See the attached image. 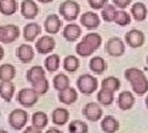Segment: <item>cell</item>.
Returning <instances> with one entry per match:
<instances>
[{
  "label": "cell",
  "instance_id": "obj_1",
  "mask_svg": "<svg viewBox=\"0 0 148 133\" xmlns=\"http://www.w3.org/2000/svg\"><path fill=\"white\" fill-rule=\"evenodd\" d=\"M125 78L131 84L132 91L138 96H142L148 93V78L146 76L145 72L138 68H127L125 70Z\"/></svg>",
  "mask_w": 148,
  "mask_h": 133
},
{
  "label": "cell",
  "instance_id": "obj_2",
  "mask_svg": "<svg viewBox=\"0 0 148 133\" xmlns=\"http://www.w3.org/2000/svg\"><path fill=\"white\" fill-rule=\"evenodd\" d=\"M58 12L66 21L73 22L79 17L80 5H79V3L74 1V0H64L63 3H61V5H59Z\"/></svg>",
  "mask_w": 148,
  "mask_h": 133
},
{
  "label": "cell",
  "instance_id": "obj_3",
  "mask_svg": "<svg viewBox=\"0 0 148 133\" xmlns=\"http://www.w3.org/2000/svg\"><path fill=\"white\" fill-rule=\"evenodd\" d=\"M77 88L83 95H91L99 88V81L96 76L91 74H82L77 79Z\"/></svg>",
  "mask_w": 148,
  "mask_h": 133
},
{
  "label": "cell",
  "instance_id": "obj_4",
  "mask_svg": "<svg viewBox=\"0 0 148 133\" xmlns=\"http://www.w3.org/2000/svg\"><path fill=\"white\" fill-rule=\"evenodd\" d=\"M40 94L32 88H24L17 93V102L24 107H32L38 102Z\"/></svg>",
  "mask_w": 148,
  "mask_h": 133
},
{
  "label": "cell",
  "instance_id": "obj_5",
  "mask_svg": "<svg viewBox=\"0 0 148 133\" xmlns=\"http://www.w3.org/2000/svg\"><path fill=\"white\" fill-rule=\"evenodd\" d=\"M27 120H29V115L22 108H15L14 111L9 113V117H8L9 125L15 131H21L26 126Z\"/></svg>",
  "mask_w": 148,
  "mask_h": 133
},
{
  "label": "cell",
  "instance_id": "obj_6",
  "mask_svg": "<svg viewBox=\"0 0 148 133\" xmlns=\"http://www.w3.org/2000/svg\"><path fill=\"white\" fill-rule=\"evenodd\" d=\"M105 51L111 57H121L126 52V44L125 41H122L120 37H111L108 40L105 44Z\"/></svg>",
  "mask_w": 148,
  "mask_h": 133
},
{
  "label": "cell",
  "instance_id": "obj_7",
  "mask_svg": "<svg viewBox=\"0 0 148 133\" xmlns=\"http://www.w3.org/2000/svg\"><path fill=\"white\" fill-rule=\"evenodd\" d=\"M20 37V29L14 24L0 25V42L12 43Z\"/></svg>",
  "mask_w": 148,
  "mask_h": 133
},
{
  "label": "cell",
  "instance_id": "obj_8",
  "mask_svg": "<svg viewBox=\"0 0 148 133\" xmlns=\"http://www.w3.org/2000/svg\"><path fill=\"white\" fill-rule=\"evenodd\" d=\"M125 42L131 48H140L146 42V36L141 30L133 29L131 31L126 32V35H125Z\"/></svg>",
  "mask_w": 148,
  "mask_h": 133
},
{
  "label": "cell",
  "instance_id": "obj_9",
  "mask_svg": "<svg viewBox=\"0 0 148 133\" xmlns=\"http://www.w3.org/2000/svg\"><path fill=\"white\" fill-rule=\"evenodd\" d=\"M36 51L40 54H49L56 48V40L51 35H45L36 41L35 43Z\"/></svg>",
  "mask_w": 148,
  "mask_h": 133
},
{
  "label": "cell",
  "instance_id": "obj_10",
  "mask_svg": "<svg viewBox=\"0 0 148 133\" xmlns=\"http://www.w3.org/2000/svg\"><path fill=\"white\" fill-rule=\"evenodd\" d=\"M20 12L24 19L26 20H34L38 16L40 8L37 3L34 0H24L20 5Z\"/></svg>",
  "mask_w": 148,
  "mask_h": 133
},
{
  "label": "cell",
  "instance_id": "obj_11",
  "mask_svg": "<svg viewBox=\"0 0 148 133\" xmlns=\"http://www.w3.org/2000/svg\"><path fill=\"white\" fill-rule=\"evenodd\" d=\"M103 108L99 106L98 102H88L84 107H83V115L88 121L96 122L103 117Z\"/></svg>",
  "mask_w": 148,
  "mask_h": 133
},
{
  "label": "cell",
  "instance_id": "obj_12",
  "mask_svg": "<svg viewBox=\"0 0 148 133\" xmlns=\"http://www.w3.org/2000/svg\"><path fill=\"white\" fill-rule=\"evenodd\" d=\"M80 25L84 26L88 30H95L98 29L101 24V19L99 17V15L94 11H86L84 14L80 15Z\"/></svg>",
  "mask_w": 148,
  "mask_h": 133
},
{
  "label": "cell",
  "instance_id": "obj_13",
  "mask_svg": "<svg viewBox=\"0 0 148 133\" xmlns=\"http://www.w3.org/2000/svg\"><path fill=\"white\" fill-rule=\"evenodd\" d=\"M62 26H63V22L59 19V16L57 14H51L45 20V31L47 32L48 35L58 33L59 30L62 29Z\"/></svg>",
  "mask_w": 148,
  "mask_h": 133
},
{
  "label": "cell",
  "instance_id": "obj_14",
  "mask_svg": "<svg viewBox=\"0 0 148 133\" xmlns=\"http://www.w3.org/2000/svg\"><path fill=\"white\" fill-rule=\"evenodd\" d=\"M16 57L18 58V61L24 64L30 63L35 57V49L31 44L22 43L17 47L16 49Z\"/></svg>",
  "mask_w": 148,
  "mask_h": 133
},
{
  "label": "cell",
  "instance_id": "obj_15",
  "mask_svg": "<svg viewBox=\"0 0 148 133\" xmlns=\"http://www.w3.org/2000/svg\"><path fill=\"white\" fill-rule=\"evenodd\" d=\"M42 29H41L40 24L37 22H30V24L25 25L24 30H22V36H24L25 41L27 42H35L37 37L41 35Z\"/></svg>",
  "mask_w": 148,
  "mask_h": 133
},
{
  "label": "cell",
  "instance_id": "obj_16",
  "mask_svg": "<svg viewBox=\"0 0 148 133\" xmlns=\"http://www.w3.org/2000/svg\"><path fill=\"white\" fill-rule=\"evenodd\" d=\"M135 96L131 91H122V93L119 94V98H117V107L122 111H128L133 107L135 105Z\"/></svg>",
  "mask_w": 148,
  "mask_h": 133
},
{
  "label": "cell",
  "instance_id": "obj_17",
  "mask_svg": "<svg viewBox=\"0 0 148 133\" xmlns=\"http://www.w3.org/2000/svg\"><path fill=\"white\" fill-rule=\"evenodd\" d=\"M62 35H63L64 40H67L68 42H75V41L79 40V37L82 36V29H80L79 25L74 24V22H71V24H68L63 29Z\"/></svg>",
  "mask_w": 148,
  "mask_h": 133
},
{
  "label": "cell",
  "instance_id": "obj_18",
  "mask_svg": "<svg viewBox=\"0 0 148 133\" xmlns=\"http://www.w3.org/2000/svg\"><path fill=\"white\" fill-rule=\"evenodd\" d=\"M69 116H71V113H69L67 108L57 107L52 111L51 120H52V122L56 126H64V125H67V122L69 121Z\"/></svg>",
  "mask_w": 148,
  "mask_h": 133
},
{
  "label": "cell",
  "instance_id": "obj_19",
  "mask_svg": "<svg viewBox=\"0 0 148 133\" xmlns=\"http://www.w3.org/2000/svg\"><path fill=\"white\" fill-rule=\"evenodd\" d=\"M130 14L131 16L138 22H142L147 19L148 16V10H147V6L145 5L141 1H137L135 4H132L131 6V10H130Z\"/></svg>",
  "mask_w": 148,
  "mask_h": 133
},
{
  "label": "cell",
  "instance_id": "obj_20",
  "mask_svg": "<svg viewBox=\"0 0 148 133\" xmlns=\"http://www.w3.org/2000/svg\"><path fill=\"white\" fill-rule=\"evenodd\" d=\"M58 100L64 105H73L78 100V91L69 86L66 90L58 91Z\"/></svg>",
  "mask_w": 148,
  "mask_h": 133
},
{
  "label": "cell",
  "instance_id": "obj_21",
  "mask_svg": "<svg viewBox=\"0 0 148 133\" xmlns=\"http://www.w3.org/2000/svg\"><path fill=\"white\" fill-rule=\"evenodd\" d=\"M89 69L96 75L104 74V72L108 69V63L103 57H92L89 61Z\"/></svg>",
  "mask_w": 148,
  "mask_h": 133
},
{
  "label": "cell",
  "instance_id": "obj_22",
  "mask_svg": "<svg viewBox=\"0 0 148 133\" xmlns=\"http://www.w3.org/2000/svg\"><path fill=\"white\" fill-rule=\"evenodd\" d=\"M100 126H101V130H103L105 133H115L116 131H119L120 122L114 116L108 115V116H105L103 120H101Z\"/></svg>",
  "mask_w": 148,
  "mask_h": 133
},
{
  "label": "cell",
  "instance_id": "obj_23",
  "mask_svg": "<svg viewBox=\"0 0 148 133\" xmlns=\"http://www.w3.org/2000/svg\"><path fill=\"white\" fill-rule=\"evenodd\" d=\"M15 94V85L12 81H0V98L4 101L10 102Z\"/></svg>",
  "mask_w": 148,
  "mask_h": 133
},
{
  "label": "cell",
  "instance_id": "obj_24",
  "mask_svg": "<svg viewBox=\"0 0 148 133\" xmlns=\"http://www.w3.org/2000/svg\"><path fill=\"white\" fill-rule=\"evenodd\" d=\"M16 76V68L10 63H4L0 65V81H12Z\"/></svg>",
  "mask_w": 148,
  "mask_h": 133
},
{
  "label": "cell",
  "instance_id": "obj_25",
  "mask_svg": "<svg viewBox=\"0 0 148 133\" xmlns=\"http://www.w3.org/2000/svg\"><path fill=\"white\" fill-rule=\"evenodd\" d=\"M18 9L17 0H0V14L5 16L14 15Z\"/></svg>",
  "mask_w": 148,
  "mask_h": 133
},
{
  "label": "cell",
  "instance_id": "obj_26",
  "mask_svg": "<svg viewBox=\"0 0 148 133\" xmlns=\"http://www.w3.org/2000/svg\"><path fill=\"white\" fill-rule=\"evenodd\" d=\"M31 122H32V126L42 131L48 126V116H47V113L43 111H37L32 115Z\"/></svg>",
  "mask_w": 148,
  "mask_h": 133
},
{
  "label": "cell",
  "instance_id": "obj_27",
  "mask_svg": "<svg viewBox=\"0 0 148 133\" xmlns=\"http://www.w3.org/2000/svg\"><path fill=\"white\" fill-rule=\"evenodd\" d=\"M121 88V81H120L119 78L110 75L106 76L105 79L101 81V89L106 90V91H111V93H115Z\"/></svg>",
  "mask_w": 148,
  "mask_h": 133
},
{
  "label": "cell",
  "instance_id": "obj_28",
  "mask_svg": "<svg viewBox=\"0 0 148 133\" xmlns=\"http://www.w3.org/2000/svg\"><path fill=\"white\" fill-rule=\"evenodd\" d=\"M43 76H46V69L41 65H34L26 72V80L30 84H32V83H35L36 80H38Z\"/></svg>",
  "mask_w": 148,
  "mask_h": 133
},
{
  "label": "cell",
  "instance_id": "obj_29",
  "mask_svg": "<svg viewBox=\"0 0 148 133\" xmlns=\"http://www.w3.org/2000/svg\"><path fill=\"white\" fill-rule=\"evenodd\" d=\"M80 67V61L77 56H73V54H69L64 58L63 61V68L64 70L68 73H75Z\"/></svg>",
  "mask_w": 148,
  "mask_h": 133
},
{
  "label": "cell",
  "instance_id": "obj_30",
  "mask_svg": "<svg viewBox=\"0 0 148 133\" xmlns=\"http://www.w3.org/2000/svg\"><path fill=\"white\" fill-rule=\"evenodd\" d=\"M61 65V57L56 53H52L45 59V69L49 73H54L59 69Z\"/></svg>",
  "mask_w": 148,
  "mask_h": 133
},
{
  "label": "cell",
  "instance_id": "obj_31",
  "mask_svg": "<svg viewBox=\"0 0 148 133\" xmlns=\"http://www.w3.org/2000/svg\"><path fill=\"white\" fill-rule=\"evenodd\" d=\"M83 41L89 44L94 51L99 49L100 46L103 44V37H101L98 32H89V33H86L84 37H83Z\"/></svg>",
  "mask_w": 148,
  "mask_h": 133
},
{
  "label": "cell",
  "instance_id": "obj_32",
  "mask_svg": "<svg viewBox=\"0 0 148 133\" xmlns=\"http://www.w3.org/2000/svg\"><path fill=\"white\" fill-rule=\"evenodd\" d=\"M69 86H71V81H69V78L64 73H59L53 78V88L57 91L66 90Z\"/></svg>",
  "mask_w": 148,
  "mask_h": 133
},
{
  "label": "cell",
  "instance_id": "obj_33",
  "mask_svg": "<svg viewBox=\"0 0 148 133\" xmlns=\"http://www.w3.org/2000/svg\"><path fill=\"white\" fill-rule=\"evenodd\" d=\"M117 8L114 4H108L101 9V19L106 22H114L115 17H116Z\"/></svg>",
  "mask_w": 148,
  "mask_h": 133
},
{
  "label": "cell",
  "instance_id": "obj_34",
  "mask_svg": "<svg viewBox=\"0 0 148 133\" xmlns=\"http://www.w3.org/2000/svg\"><path fill=\"white\" fill-rule=\"evenodd\" d=\"M69 133H88L89 132V127L84 121L80 120H74L69 123L68 127Z\"/></svg>",
  "mask_w": 148,
  "mask_h": 133
},
{
  "label": "cell",
  "instance_id": "obj_35",
  "mask_svg": "<svg viewBox=\"0 0 148 133\" xmlns=\"http://www.w3.org/2000/svg\"><path fill=\"white\" fill-rule=\"evenodd\" d=\"M96 99H98V101L100 105H103V106H110L111 104L114 102V93H111V91H106V90H103L100 89V91L96 95Z\"/></svg>",
  "mask_w": 148,
  "mask_h": 133
},
{
  "label": "cell",
  "instance_id": "obj_36",
  "mask_svg": "<svg viewBox=\"0 0 148 133\" xmlns=\"http://www.w3.org/2000/svg\"><path fill=\"white\" fill-rule=\"evenodd\" d=\"M31 86H32V89H35L40 95H45L49 89V81L47 78L43 76V78H41V79L36 80L35 83H32Z\"/></svg>",
  "mask_w": 148,
  "mask_h": 133
},
{
  "label": "cell",
  "instance_id": "obj_37",
  "mask_svg": "<svg viewBox=\"0 0 148 133\" xmlns=\"http://www.w3.org/2000/svg\"><path fill=\"white\" fill-rule=\"evenodd\" d=\"M115 24H117L119 26H127L131 24V14H128L126 10H122V9H120L117 10L116 12V17H115Z\"/></svg>",
  "mask_w": 148,
  "mask_h": 133
},
{
  "label": "cell",
  "instance_id": "obj_38",
  "mask_svg": "<svg viewBox=\"0 0 148 133\" xmlns=\"http://www.w3.org/2000/svg\"><path fill=\"white\" fill-rule=\"evenodd\" d=\"M75 52H77V54H78L79 57L86 58V57L91 56V54L94 53L95 51H94V49H92L86 42H84V41L82 40V42L77 43V46H75Z\"/></svg>",
  "mask_w": 148,
  "mask_h": 133
},
{
  "label": "cell",
  "instance_id": "obj_39",
  "mask_svg": "<svg viewBox=\"0 0 148 133\" xmlns=\"http://www.w3.org/2000/svg\"><path fill=\"white\" fill-rule=\"evenodd\" d=\"M88 4L92 10H101L105 5L109 4V0H88Z\"/></svg>",
  "mask_w": 148,
  "mask_h": 133
},
{
  "label": "cell",
  "instance_id": "obj_40",
  "mask_svg": "<svg viewBox=\"0 0 148 133\" xmlns=\"http://www.w3.org/2000/svg\"><path fill=\"white\" fill-rule=\"evenodd\" d=\"M132 0H112V4L116 8L119 9H122V10H125L126 8H128L130 5H131Z\"/></svg>",
  "mask_w": 148,
  "mask_h": 133
},
{
  "label": "cell",
  "instance_id": "obj_41",
  "mask_svg": "<svg viewBox=\"0 0 148 133\" xmlns=\"http://www.w3.org/2000/svg\"><path fill=\"white\" fill-rule=\"evenodd\" d=\"M22 133H42V131L34 127V126H29V127L25 128V131H22Z\"/></svg>",
  "mask_w": 148,
  "mask_h": 133
},
{
  "label": "cell",
  "instance_id": "obj_42",
  "mask_svg": "<svg viewBox=\"0 0 148 133\" xmlns=\"http://www.w3.org/2000/svg\"><path fill=\"white\" fill-rule=\"evenodd\" d=\"M46 133H63V132L59 131L58 128H56V127H51L48 131H46Z\"/></svg>",
  "mask_w": 148,
  "mask_h": 133
},
{
  "label": "cell",
  "instance_id": "obj_43",
  "mask_svg": "<svg viewBox=\"0 0 148 133\" xmlns=\"http://www.w3.org/2000/svg\"><path fill=\"white\" fill-rule=\"evenodd\" d=\"M4 56H5V51H4V48L0 46V62L3 61V58H4Z\"/></svg>",
  "mask_w": 148,
  "mask_h": 133
},
{
  "label": "cell",
  "instance_id": "obj_44",
  "mask_svg": "<svg viewBox=\"0 0 148 133\" xmlns=\"http://www.w3.org/2000/svg\"><path fill=\"white\" fill-rule=\"evenodd\" d=\"M38 3H42V4H48V3H52L53 0H37Z\"/></svg>",
  "mask_w": 148,
  "mask_h": 133
},
{
  "label": "cell",
  "instance_id": "obj_45",
  "mask_svg": "<svg viewBox=\"0 0 148 133\" xmlns=\"http://www.w3.org/2000/svg\"><path fill=\"white\" fill-rule=\"evenodd\" d=\"M145 104H146V107L148 108V95L146 96V100H145Z\"/></svg>",
  "mask_w": 148,
  "mask_h": 133
},
{
  "label": "cell",
  "instance_id": "obj_46",
  "mask_svg": "<svg viewBox=\"0 0 148 133\" xmlns=\"http://www.w3.org/2000/svg\"><path fill=\"white\" fill-rule=\"evenodd\" d=\"M0 133H9V132L5 131V130H0Z\"/></svg>",
  "mask_w": 148,
  "mask_h": 133
},
{
  "label": "cell",
  "instance_id": "obj_47",
  "mask_svg": "<svg viewBox=\"0 0 148 133\" xmlns=\"http://www.w3.org/2000/svg\"><path fill=\"white\" fill-rule=\"evenodd\" d=\"M146 59H147V64H148V56H147V58H146Z\"/></svg>",
  "mask_w": 148,
  "mask_h": 133
}]
</instances>
